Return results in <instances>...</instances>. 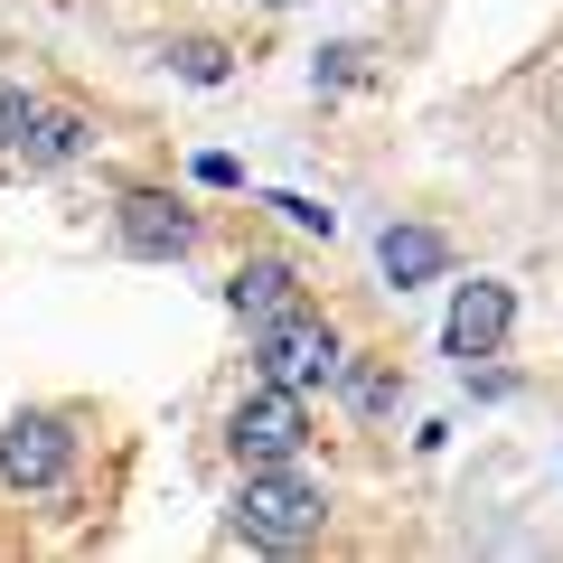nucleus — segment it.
Instances as JSON below:
<instances>
[{
  "label": "nucleus",
  "instance_id": "f257e3e1",
  "mask_svg": "<svg viewBox=\"0 0 563 563\" xmlns=\"http://www.w3.org/2000/svg\"><path fill=\"white\" fill-rule=\"evenodd\" d=\"M235 526H244L254 544H310V536L329 526V498H320V479H310L301 461H273V470H244Z\"/></svg>",
  "mask_w": 563,
  "mask_h": 563
},
{
  "label": "nucleus",
  "instance_id": "f03ea898",
  "mask_svg": "<svg viewBox=\"0 0 563 563\" xmlns=\"http://www.w3.org/2000/svg\"><path fill=\"white\" fill-rule=\"evenodd\" d=\"M225 442H235L244 470L301 461V451H310V404H301V385H254V395L225 413Z\"/></svg>",
  "mask_w": 563,
  "mask_h": 563
},
{
  "label": "nucleus",
  "instance_id": "7ed1b4c3",
  "mask_svg": "<svg viewBox=\"0 0 563 563\" xmlns=\"http://www.w3.org/2000/svg\"><path fill=\"white\" fill-rule=\"evenodd\" d=\"M254 376L263 385H329V376H347V357H339V329L320 320V310H291V320H273V329H254Z\"/></svg>",
  "mask_w": 563,
  "mask_h": 563
},
{
  "label": "nucleus",
  "instance_id": "20e7f679",
  "mask_svg": "<svg viewBox=\"0 0 563 563\" xmlns=\"http://www.w3.org/2000/svg\"><path fill=\"white\" fill-rule=\"evenodd\" d=\"M76 470V422L66 413H10L0 422V488H57Z\"/></svg>",
  "mask_w": 563,
  "mask_h": 563
},
{
  "label": "nucleus",
  "instance_id": "39448f33",
  "mask_svg": "<svg viewBox=\"0 0 563 563\" xmlns=\"http://www.w3.org/2000/svg\"><path fill=\"white\" fill-rule=\"evenodd\" d=\"M113 244L141 263H179L188 244H198V217H188L179 198H161V188H132V198L113 207Z\"/></svg>",
  "mask_w": 563,
  "mask_h": 563
},
{
  "label": "nucleus",
  "instance_id": "423d86ee",
  "mask_svg": "<svg viewBox=\"0 0 563 563\" xmlns=\"http://www.w3.org/2000/svg\"><path fill=\"white\" fill-rule=\"evenodd\" d=\"M507 329H517V291L507 282H461L451 291V320H442V347L470 366V357H498Z\"/></svg>",
  "mask_w": 563,
  "mask_h": 563
},
{
  "label": "nucleus",
  "instance_id": "0eeeda50",
  "mask_svg": "<svg viewBox=\"0 0 563 563\" xmlns=\"http://www.w3.org/2000/svg\"><path fill=\"white\" fill-rule=\"evenodd\" d=\"M225 310H235L244 329H273V320H291V310H310V291H301V273L282 254H254L235 282H225Z\"/></svg>",
  "mask_w": 563,
  "mask_h": 563
},
{
  "label": "nucleus",
  "instance_id": "6e6552de",
  "mask_svg": "<svg viewBox=\"0 0 563 563\" xmlns=\"http://www.w3.org/2000/svg\"><path fill=\"white\" fill-rule=\"evenodd\" d=\"M376 273L395 282V291H413V282H442V273H451L442 225H385V235H376Z\"/></svg>",
  "mask_w": 563,
  "mask_h": 563
},
{
  "label": "nucleus",
  "instance_id": "1a4fd4ad",
  "mask_svg": "<svg viewBox=\"0 0 563 563\" xmlns=\"http://www.w3.org/2000/svg\"><path fill=\"white\" fill-rule=\"evenodd\" d=\"M85 113H66V103H38L29 113V132H20V169H66V161H85Z\"/></svg>",
  "mask_w": 563,
  "mask_h": 563
},
{
  "label": "nucleus",
  "instance_id": "9d476101",
  "mask_svg": "<svg viewBox=\"0 0 563 563\" xmlns=\"http://www.w3.org/2000/svg\"><path fill=\"white\" fill-rule=\"evenodd\" d=\"M347 404H357V413H395L404 376H395V366H347Z\"/></svg>",
  "mask_w": 563,
  "mask_h": 563
},
{
  "label": "nucleus",
  "instance_id": "9b49d317",
  "mask_svg": "<svg viewBox=\"0 0 563 563\" xmlns=\"http://www.w3.org/2000/svg\"><path fill=\"white\" fill-rule=\"evenodd\" d=\"M169 66H179L188 85H225V47L217 38H169Z\"/></svg>",
  "mask_w": 563,
  "mask_h": 563
},
{
  "label": "nucleus",
  "instance_id": "f8f14e48",
  "mask_svg": "<svg viewBox=\"0 0 563 563\" xmlns=\"http://www.w3.org/2000/svg\"><path fill=\"white\" fill-rule=\"evenodd\" d=\"M29 113H38V103H29L20 85L0 76V151H20V132H29Z\"/></svg>",
  "mask_w": 563,
  "mask_h": 563
},
{
  "label": "nucleus",
  "instance_id": "ddd939ff",
  "mask_svg": "<svg viewBox=\"0 0 563 563\" xmlns=\"http://www.w3.org/2000/svg\"><path fill=\"white\" fill-rule=\"evenodd\" d=\"M273 207H282L291 225H310V235H329V207H310V198H273Z\"/></svg>",
  "mask_w": 563,
  "mask_h": 563
},
{
  "label": "nucleus",
  "instance_id": "4468645a",
  "mask_svg": "<svg viewBox=\"0 0 563 563\" xmlns=\"http://www.w3.org/2000/svg\"><path fill=\"white\" fill-rule=\"evenodd\" d=\"M263 10H291V0H263Z\"/></svg>",
  "mask_w": 563,
  "mask_h": 563
}]
</instances>
